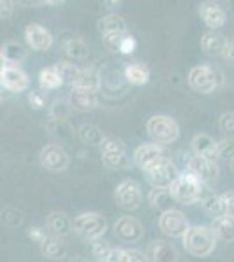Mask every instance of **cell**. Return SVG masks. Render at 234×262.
I'll return each instance as SVG.
<instances>
[{
	"instance_id": "obj_20",
	"label": "cell",
	"mask_w": 234,
	"mask_h": 262,
	"mask_svg": "<svg viewBox=\"0 0 234 262\" xmlns=\"http://www.w3.org/2000/svg\"><path fill=\"white\" fill-rule=\"evenodd\" d=\"M69 101H70L72 108H75V111L88 112L96 107L98 98H96V93H89V91L79 90V88H72Z\"/></svg>"
},
{
	"instance_id": "obj_18",
	"label": "cell",
	"mask_w": 234,
	"mask_h": 262,
	"mask_svg": "<svg viewBox=\"0 0 234 262\" xmlns=\"http://www.w3.org/2000/svg\"><path fill=\"white\" fill-rule=\"evenodd\" d=\"M217 147H219V142L206 133H198L190 140V149L194 156H199V158L217 159Z\"/></svg>"
},
{
	"instance_id": "obj_26",
	"label": "cell",
	"mask_w": 234,
	"mask_h": 262,
	"mask_svg": "<svg viewBox=\"0 0 234 262\" xmlns=\"http://www.w3.org/2000/svg\"><path fill=\"white\" fill-rule=\"evenodd\" d=\"M39 84L42 91H53L58 90L59 86H63V79L59 75V72L56 70V67H48V69H42L39 74Z\"/></svg>"
},
{
	"instance_id": "obj_9",
	"label": "cell",
	"mask_w": 234,
	"mask_h": 262,
	"mask_svg": "<svg viewBox=\"0 0 234 262\" xmlns=\"http://www.w3.org/2000/svg\"><path fill=\"white\" fill-rule=\"evenodd\" d=\"M187 173L196 177L203 185H211L219 179V166H217L214 159L193 156L187 163Z\"/></svg>"
},
{
	"instance_id": "obj_17",
	"label": "cell",
	"mask_w": 234,
	"mask_h": 262,
	"mask_svg": "<svg viewBox=\"0 0 234 262\" xmlns=\"http://www.w3.org/2000/svg\"><path fill=\"white\" fill-rule=\"evenodd\" d=\"M147 257L151 259V262H177L178 252L169 242L156 239V242L148 245Z\"/></svg>"
},
{
	"instance_id": "obj_19",
	"label": "cell",
	"mask_w": 234,
	"mask_h": 262,
	"mask_svg": "<svg viewBox=\"0 0 234 262\" xmlns=\"http://www.w3.org/2000/svg\"><path fill=\"white\" fill-rule=\"evenodd\" d=\"M227 42L229 40L225 39L222 33L211 30V32H206L205 35L201 37V49L208 56H222Z\"/></svg>"
},
{
	"instance_id": "obj_13",
	"label": "cell",
	"mask_w": 234,
	"mask_h": 262,
	"mask_svg": "<svg viewBox=\"0 0 234 262\" xmlns=\"http://www.w3.org/2000/svg\"><path fill=\"white\" fill-rule=\"evenodd\" d=\"M40 164L49 171H63L69 166V154L61 149L56 143H49V145L42 147L40 150Z\"/></svg>"
},
{
	"instance_id": "obj_37",
	"label": "cell",
	"mask_w": 234,
	"mask_h": 262,
	"mask_svg": "<svg viewBox=\"0 0 234 262\" xmlns=\"http://www.w3.org/2000/svg\"><path fill=\"white\" fill-rule=\"evenodd\" d=\"M110 250H112V247L103 242V239H95V242H91V253L95 255V259L98 262H105L109 257Z\"/></svg>"
},
{
	"instance_id": "obj_39",
	"label": "cell",
	"mask_w": 234,
	"mask_h": 262,
	"mask_svg": "<svg viewBox=\"0 0 234 262\" xmlns=\"http://www.w3.org/2000/svg\"><path fill=\"white\" fill-rule=\"evenodd\" d=\"M219 128L225 138H234V112H225L219 119Z\"/></svg>"
},
{
	"instance_id": "obj_7",
	"label": "cell",
	"mask_w": 234,
	"mask_h": 262,
	"mask_svg": "<svg viewBox=\"0 0 234 262\" xmlns=\"http://www.w3.org/2000/svg\"><path fill=\"white\" fill-rule=\"evenodd\" d=\"M114 200H116V205L122 210H137L142 205V191H140L138 182L135 180H124L116 187V192H114Z\"/></svg>"
},
{
	"instance_id": "obj_30",
	"label": "cell",
	"mask_w": 234,
	"mask_h": 262,
	"mask_svg": "<svg viewBox=\"0 0 234 262\" xmlns=\"http://www.w3.org/2000/svg\"><path fill=\"white\" fill-rule=\"evenodd\" d=\"M173 201L175 200H173L169 189H152V191L148 192V203H151V206L156 210L168 212V210H172Z\"/></svg>"
},
{
	"instance_id": "obj_47",
	"label": "cell",
	"mask_w": 234,
	"mask_h": 262,
	"mask_svg": "<svg viewBox=\"0 0 234 262\" xmlns=\"http://www.w3.org/2000/svg\"><path fill=\"white\" fill-rule=\"evenodd\" d=\"M12 6H14V2H2L0 4V7H2V11H0V14H2V18H9L11 12H12Z\"/></svg>"
},
{
	"instance_id": "obj_46",
	"label": "cell",
	"mask_w": 234,
	"mask_h": 262,
	"mask_svg": "<svg viewBox=\"0 0 234 262\" xmlns=\"http://www.w3.org/2000/svg\"><path fill=\"white\" fill-rule=\"evenodd\" d=\"M130 257H131V262H151L147 253L135 250V248H130Z\"/></svg>"
},
{
	"instance_id": "obj_31",
	"label": "cell",
	"mask_w": 234,
	"mask_h": 262,
	"mask_svg": "<svg viewBox=\"0 0 234 262\" xmlns=\"http://www.w3.org/2000/svg\"><path fill=\"white\" fill-rule=\"evenodd\" d=\"M54 67H56V70L59 72V75H61L63 82L69 84V86H72V88L77 84L80 70L82 69H79L77 65H74V63H70V61H59Z\"/></svg>"
},
{
	"instance_id": "obj_8",
	"label": "cell",
	"mask_w": 234,
	"mask_h": 262,
	"mask_svg": "<svg viewBox=\"0 0 234 262\" xmlns=\"http://www.w3.org/2000/svg\"><path fill=\"white\" fill-rule=\"evenodd\" d=\"M189 227V221L180 210L172 208L168 212H163L159 217V229L169 238H184Z\"/></svg>"
},
{
	"instance_id": "obj_6",
	"label": "cell",
	"mask_w": 234,
	"mask_h": 262,
	"mask_svg": "<svg viewBox=\"0 0 234 262\" xmlns=\"http://www.w3.org/2000/svg\"><path fill=\"white\" fill-rule=\"evenodd\" d=\"M133 161L135 164L143 171H148L152 168H156L157 164L169 161L168 152L163 145H157V143H142L138 145L133 152Z\"/></svg>"
},
{
	"instance_id": "obj_29",
	"label": "cell",
	"mask_w": 234,
	"mask_h": 262,
	"mask_svg": "<svg viewBox=\"0 0 234 262\" xmlns=\"http://www.w3.org/2000/svg\"><path fill=\"white\" fill-rule=\"evenodd\" d=\"M77 137L79 140L84 143V145H101V142H103L105 135L101 133L100 128H96V126L93 124H80L77 128Z\"/></svg>"
},
{
	"instance_id": "obj_11",
	"label": "cell",
	"mask_w": 234,
	"mask_h": 262,
	"mask_svg": "<svg viewBox=\"0 0 234 262\" xmlns=\"http://www.w3.org/2000/svg\"><path fill=\"white\" fill-rule=\"evenodd\" d=\"M0 82H2V88H6L7 91L12 93H21L28 90L30 86L27 72L16 65H2V69H0Z\"/></svg>"
},
{
	"instance_id": "obj_41",
	"label": "cell",
	"mask_w": 234,
	"mask_h": 262,
	"mask_svg": "<svg viewBox=\"0 0 234 262\" xmlns=\"http://www.w3.org/2000/svg\"><path fill=\"white\" fill-rule=\"evenodd\" d=\"M28 236H30V238H32L35 243L42 245V243L46 242V239L49 238V232H48V229H46V227L32 226V227H30V229H28Z\"/></svg>"
},
{
	"instance_id": "obj_1",
	"label": "cell",
	"mask_w": 234,
	"mask_h": 262,
	"mask_svg": "<svg viewBox=\"0 0 234 262\" xmlns=\"http://www.w3.org/2000/svg\"><path fill=\"white\" fill-rule=\"evenodd\" d=\"M182 242H184V248L187 253L198 257V259H203V257L214 253L219 238H217L211 226H190L185 236L182 238Z\"/></svg>"
},
{
	"instance_id": "obj_25",
	"label": "cell",
	"mask_w": 234,
	"mask_h": 262,
	"mask_svg": "<svg viewBox=\"0 0 234 262\" xmlns=\"http://www.w3.org/2000/svg\"><path fill=\"white\" fill-rule=\"evenodd\" d=\"M124 77L133 86H143V84L148 82L151 70H148L145 63H131V65H127L124 69Z\"/></svg>"
},
{
	"instance_id": "obj_43",
	"label": "cell",
	"mask_w": 234,
	"mask_h": 262,
	"mask_svg": "<svg viewBox=\"0 0 234 262\" xmlns=\"http://www.w3.org/2000/svg\"><path fill=\"white\" fill-rule=\"evenodd\" d=\"M28 103L32 108H35V111H39V108H42L46 105V96L42 91H32L28 95Z\"/></svg>"
},
{
	"instance_id": "obj_16",
	"label": "cell",
	"mask_w": 234,
	"mask_h": 262,
	"mask_svg": "<svg viewBox=\"0 0 234 262\" xmlns=\"http://www.w3.org/2000/svg\"><path fill=\"white\" fill-rule=\"evenodd\" d=\"M199 16L206 23V27H210L211 30L222 28L225 25V11L220 7V4L217 2H201L199 4Z\"/></svg>"
},
{
	"instance_id": "obj_35",
	"label": "cell",
	"mask_w": 234,
	"mask_h": 262,
	"mask_svg": "<svg viewBox=\"0 0 234 262\" xmlns=\"http://www.w3.org/2000/svg\"><path fill=\"white\" fill-rule=\"evenodd\" d=\"M72 112V105L70 101H65V100H56L53 105H51V117H53L54 121H65L69 119Z\"/></svg>"
},
{
	"instance_id": "obj_34",
	"label": "cell",
	"mask_w": 234,
	"mask_h": 262,
	"mask_svg": "<svg viewBox=\"0 0 234 262\" xmlns=\"http://www.w3.org/2000/svg\"><path fill=\"white\" fill-rule=\"evenodd\" d=\"M100 150H101V154H119V152H126V145L121 138L105 135L103 142H101V145H100Z\"/></svg>"
},
{
	"instance_id": "obj_48",
	"label": "cell",
	"mask_w": 234,
	"mask_h": 262,
	"mask_svg": "<svg viewBox=\"0 0 234 262\" xmlns=\"http://www.w3.org/2000/svg\"><path fill=\"white\" fill-rule=\"evenodd\" d=\"M70 262H89L88 259H82V257H75L74 260H70Z\"/></svg>"
},
{
	"instance_id": "obj_15",
	"label": "cell",
	"mask_w": 234,
	"mask_h": 262,
	"mask_svg": "<svg viewBox=\"0 0 234 262\" xmlns=\"http://www.w3.org/2000/svg\"><path fill=\"white\" fill-rule=\"evenodd\" d=\"M46 229H48L49 236L54 238H67L72 231H74V221H70L69 215L63 212H51L46 217Z\"/></svg>"
},
{
	"instance_id": "obj_28",
	"label": "cell",
	"mask_w": 234,
	"mask_h": 262,
	"mask_svg": "<svg viewBox=\"0 0 234 262\" xmlns=\"http://www.w3.org/2000/svg\"><path fill=\"white\" fill-rule=\"evenodd\" d=\"M199 203H201V208L205 210V213L210 215V217L214 219V221L224 215L222 198L217 196V194H214V192H210L208 189H206L205 196H203V200L199 201Z\"/></svg>"
},
{
	"instance_id": "obj_12",
	"label": "cell",
	"mask_w": 234,
	"mask_h": 262,
	"mask_svg": "<svg viewBox=\"0 0 234 262\" xmlns=\"http://www.w3.org/2000/svg\"><path fill=\"white\" fill-rule=\"evenodd\" d=\"M114 234L126 243L140 242L145 234L143 224L135 217H119L114 224Z\"/></svg>"
},
{
	"instance_id": "obj_44",
	"label": "cell",
	"mask_w": 234,
	"mask_h": 262,
	"mask_svg": "<svg viewBox=\"0 0 234 262\" xmlns=\"http://www.w3.org/2000/svg\"><path fill=\"white\" fill-rule=\"evenodd\" d=\"M135 49H137V40H135L133 35H127L124 37V40H122V48H121V54H133Z\"/></svg>"
},
{
	"instance_id": "obj_40",
	"label": "cell",
	"mask_w": 234,
	"mask_h": 262,
	"mask_svg": "<svg viewBox=\"0 0 234 262\" xmlns=\"http://www.w3.org/2000/svg\"><path fill=\"white\" fill-rule=\"evenodd\" d=\"M105 262H131L130 250H124V248H112Z\"/></svg>"
},
{
	"instance_id": "obj_2",
	"label": "cell",
	"mask_w": 234,
	"mask_h": 262,
	"mask_svg": "<svg viewBox=\"0 0 234 262\" xmlns=\"http://www.w3.org/2000/svg\"><path fill=\"white\" fill-rule=\"evenodd\" d=\"M145 129L148 133V137L152 138V142L157 143V145H168V143H173L180 137V126L178 122L169 116H152L151 119L147 121Z\"/></svg>"
},
{
	"instance_id": "obj_33",
	"label": "cell",
	"mask_w": 234,
	"mask_h": 262,
	"mask_svg": "<svg viewBox=\"0 0 234 262\" xmlns=\"http://www.w3.org/2000/svg\"><path fill=\"white\" fill-rule=\"evenodd\" d=\"M103 164L112 170H124L130 166V159H127L126 152H119V154H101Z\"/></svg>"
},
{
	"instance_id": "obj_14",
	"label": "cell",
	"mask_w": 234,
	"mask_h": 262,
	"mask_svg": "<svg viewBox=\"0 0 234 262\" xmlns=\"http://www.w3.org/2000/svg\"><path fill=\"white\" fill-rule=\"evenodd\" d=\"M25 39L33 51H48L53 46V35L39 23H30L25 27Z\"/></svg>"
},
{
	"instance_id": "obj_36",
	"label": "cell",
	"mask_w": 234,
	"mask_h": 262,
	"mask_svg": "<svg viewBox=\"0 0 234 262\" xmlns=\"http://www.w3.org/2000/svg\"><path fill=\"white\" fill-rule=\"evenodd\" d=\"M217 158L234 163V138H224L217 147Z\"/></svg>"
},
{
	"instance_id": "obj_38",
	"label": "cell",
	"mask_w": 234,
	"mask_h": 262,
	"mask_svg": "<svg viewBox=\"0 0 234 262\" xmlns=\"http://www.w3.org/2000/svg\"><path fill=\"white\" fill-rule=\"evenodd\" d=\"M126 35L127 33H110V35L101 37V40H103V46L110 51V53H121L122 40H124Z\"/></svg>"
},
{
	"instance_id": "obj_21",
	"label": "cell",
	"mask_w": 234,
	"mask_h": 262,
	"mask_svg": "<svg viewBox=\"0 0 234 262\" xmlns=\"http://www.w3.org/2000/svg\"><path fill=\"white\" fill-rule=\"evenodd\" d=\"M28 53L18 42H7L2 46L0 51V58H2V65H16L19 67L21 63L27 60Z\"/></svg>"
},
{
	"instance_id": "obj_45",
	"label": "cell",
	"mask_w": 234,
	"mask_h": 262,
	"mask_svg": "<svg viewBox=\"0 0 234 262\" xmlns=\"http://www.w3.org/2000/svg\"><path fill=\"white\" fill-rule=\"evenodd\" d=\"M220 58H222L227 65L234 67V40L227 42V46H225V49H224V53H222V56H220Z\"/></svg>"
},
{
	"instance_id": "obj_32",
	"label": "cell",
	"mask_w": 234,
	"mask_h": 262,
	"mask_svg": "<svg viewBox=\"0 0 234 262\" xmlns=\"http://www.w3.org/2000/svg\"><path fill=\"white\" fill-rule=\"evenodd\" d=\"M65 53L67 56L72 58V60H86L89 56V48L84 40L80 39H70L65 42Z\"/></svg>"
},
{
	"instance_id": "obj_4",
	"label": "cell",
	"mask_w": 234,
	"mask_h": 262,
	"mask_svg": "<svg viewBox=\"0 0 234 262\" xmlns=\"http://www.w3.org/2000/svg\"><path fill=\"white\" fill-rule=\"evenodd\" d=\"M187 82L194 91L201 95H210L222 84V72L210 65H198L187 75Z\"/></svg>"
},
{
	"instance_id": "obj_5",
	"label": "cell",
	"mask_w": 234,
	"mask_h": 262,
	"mask_svg": "<svg viewBox=\"0 0 234 262\" xmlns=\"http://www.w3.org/2000/svg\"><path fill=\"white\" fill-rule=\"evenodd\" d=\"M107 227H109L107 219L96 212L80 213L74 219V232L79 234L80 238L88 239V242L101 239V236L105 234Z\"/></svg>"
},
{
	"instance_id": "obj_27",
	"label": "cell",
	"mask_w": 234,
	"mask_h": 262,
	"mask_svg": "<svg viewBox=\"0 0 234 262\" xmlns=\"http://www.w3.org/2000/svg\"><path fill=\"white\" fill-rule=\"evenodd\" d=\"M211 227H214V231L219 239L227 242V243L234 242V219L232 217L222 215V217L215 219L214 224H211Z\"/></svg>"
},
{
	"instance_id": "obj_24",
	"label": "cell",
	"mask_w": 234,
	"mask_h": 262,
	"mask_svg": "<svg viewBox=\"0 0 234 262\" xmlns=\"http://www.w3.org/2000/svg\"><path fill=\"white\" fill-rule=\"evenodd\" d=\"M101 86V77H100V72L96 69H82L80 70V75H79V81L75 84L74 88H79V90H84V91H89V93H96L100 90Z\"/></svg>"
},
{
	"instance_id": "obj_22",
	"label": "cell",
	"mask_w": 234,
	"mask_h": 262,
	"mask_svg": "<svg viewBox=\"0 0 234 262\" xmlns=\"http://www.w3.org/2000/svg\"><path fill=\"white\" fill-rule=\"evenodd\" d=\"M98 32L101 37L110 35V33H127L126 19L119 14H107L98 19Z\"/></svg>"
},
{
	"instance_id": "obj_23",
	"label": "cell",
	"mask_w": 234,
	"mask_h": 262,
	"mask_svg": "<svg viewBox=\"0 0 234 262\" xmlns=\"http://www.w3.org/2000/svg\"><path fill=\"white\" fill-rule=\"evenodd\" d=\"M67 252H69V248L63 243V239L54 238V236H49V238L40 245V253L46 259H51V260L63 259V257L67 255Z\"/></svg>"
},
{
	"instance_id": "obj_3",
	"label": "cell",
	"mask_w": 234,
	"mask_h": 262,
	"mask_svg": "<svg viewBox=\"0 0 234 262\" xmlns=\"http://www.w3.org/2000/svg\"><path fill=\"white\" fill-rule=\"evenodd\" d=\"M173 200L182 203V205H193L203 200L206 189L196 177H193L190 173H182L180 177L175 180V184L169 187Z\"/></svg>"
},
{
	"instance_id": "obj_42",
	"label": "cell",
	"mask_w": 234,
	"mask_h": 262,
	"mask_svg": "<svg viewBox=\"0 0 234 262\" xmlns=\"http://www.w3.org/2000/svg\"><path fill=\"white\" fill-rule=\"evenodd\" d=\"M220 198H222V205H224V215L234 219V191L220 194Z\"/></svg>"
},
{
	"instance_id": "obj_10",
	"label": "cell",
	"mask_w": 234,
	"mask_h": 262,
	"mask_svg": "<svg viewBox=\"0 0 234 262\" xmlns=\"http://www.w3.org/2000/svg\"><path fill=\"white\" fill-rule=\"evenodd\" d=\"M145 175H147L148 184H151L154 189H169L173 184H175V180L178 177H180L175 168V164L172 161H164V163L157 164L156 168L145 171Z\"/></svg>"
}]
</instances>
